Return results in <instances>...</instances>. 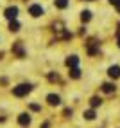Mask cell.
<instances>
[{
	"label": "cell",
	"instance_id": "1",
	"mask_svg": "<svg viewBox=\"0 0 120 128\" xmlns=\"http://www.w3.org/2000/svg\"><path fill=\"white\" fill-rule=\"evenodd\" d=\"M31 88H32L31 85H25V83H23V85H18V87H14L13 94H14L16 98H22V96H27V94L31 92Z\"/></svg>",
	"mask_w": 120,
	"mask_h": 128
},
{
	"label": "cell",
	"instance_id": "2",
	"mask_svg": "<svg viewBox=\"0 0 120 128\" xmlns=\"http://www.w3.org/2000/svg\"><path fill=\"white\" fill-rule=\"evenodd\" d=\"M29 13H31L32 16H41V14H43V7L38 6V4H34V6L29 7Z\"/></svg>",
	"mask_w": 120,
	"mask_h": 128
},
{
	"label": "cell",
	"instance_id": "3",
	"mask_svg": "<svg viewBox=\"0 0 120 128\" xmlns=\"http://www.w3.org/2000/svg\"><path fill=\"white\" fill-rule=\"evenodd\" d=\"M5 16H7V18H9V20H14L16 18V16H18V7H7V9H5Z\"/></svg>",
	"mask_w": 120,
	"mask_h": 128
},
{
	"label": "cell",
	"instance_id": "4",
	"mask_svg": "<svg viewBox=\"0 0 120 128\" xmlns=\"http://www.w3.org/2000/svg\"><path fill=\"white\" fill-rule=\"evenodd\" d=\"M18 123H20L22 126H29V124H31V117H29V114H20Z\"/></svg>",
	"mask_w": 120,
	"mask_h": 128
},
{
	"label": "cell",
	"instance_id": "5",
	"mask_svg": "<svg viewBox=\"0 0 120 128\" xmlns=\"http://www.w3.org/2000/svg\"><path fill=\"white\" fill-rule=\"evenodd\" d=\"M108 74L111 76V78H120V67H109V70H108Z\"/></svg>",
	"mask_w": 120,
	"mask_h": 128
},
{
	"label": "cell",
	"instance_id": "6",
	"mask_svg": "<svg viewBox=\"0 0 120 128\" xmlns=\"http://www.w3.org/2000/svg\"><path fill=\"white\" fill-rule=\"evenodd\" d=\"M77 63H79V60H77V56H70L66 60V65L70 67V69H74V67H77Z\"/></svg>",
	"mask_w": 120,
	"mask_h": 128
},
{
	"label": "cell",
	"instance_id": "7",
	"mask_svg": "<svg viewBox=\"0 0 120 128\" xmlns=\"http://www.w3.org/2000/svg\"><path fill=\"white\" fill-rule=\"evenodd\" d=\"M47 99H48V103H50V105H59V103H61L59 96H54V94H50V96H48Z\"/></svg>",
	"mask_w": 120,
	"mask_h": 128
},
{
	"label": "cell",
	"instance_id": "8",
	"mask_svg": "<svg viewBox=\"0 0 120 128\" xmlns=\"http://www.w3.org/2000/svg\"><path fill=\"white\" fill-rule=\"evenodd\" d=\"M102 90H104L106 94L115 92V85H111V83H104V85H102Z\"/></svg>",
	"mask_w": 120,
	"mask_h": 128
},
{
	"label": "cell",
	"instance_id": "9",
	"mask_svg": "<svg viewBox=\"0 0 120 128\" xmlns=\"http://www.w3.org/2000/svg\"><path fill=\"white\" fill-rule=\"evenodd\" d=\"M56 6L59 7V9H65V7L68 6V0H56Z\"/></svg>",
	"mask_w": 120,
	"mask_h": 128
},
{
	"label": "cell",
	"instance_id": "10",
	"mask_svg": "<svg viewBox=\"0 0 120 128\" xmlns=\"http://www.w3.org/2000/svg\"><path fill=\"white\" fill-rule=\"evenodd\" d=\"M9 29H11V31H18V29H20V24L16 22V20H11V24H9Z\"/></svg>",
	"mask_w": 120,
	"mask_h": 128
},
{
	"label": "cell",
	"instance_id": "11",
	"mask_svg": "<svg viewBox=\"0 0 120 128\" xmlns=\"http://www.w3.org/2000/svg\"><path fill=\"white\" fill-rule=\"evenodd\" d=\"M70 76H72V78H79V76H81V70L77 69V67H74V69H70Z\"/></svg>",
	"mask_w": 120,
	"mask_h": 128
},
{
	"label": "cell",
	"instance_id": "12",
	"mask_svg": "<svg viewBox=\"0 0 120 128\" xmlns=\"http://www.w3.org/2000/svg\"><path fill=\"white\" fill-rule=\"evenodd\" d=\"M81 18H82V22H88V20L91 18V13H90V11H84V13H82V16H81Z\"/></svg>",
	"mask_w": 120,
	"mask_h": 128
},
{
	"label": "cell",
	"instance_id": "13",
	"mask_svg": "<svg viewBox=\"0 0 120 128\" xmlns=\"http://www.w3.org/2000/svg\"><path fill=\"white\" fill-rule=\"evenodd\" d=\"M84 117H86V119H93V117H95V112H93V110H88V112L84 114Z\"/></svg>",
	"mask_w": 120,
	"mask_h": 128
},
{
	"label": "cell",
	"instance_id": "14",
	"mask_svg": "<svg viewBox=\"0 0 120 128\" xmlns=\"http://www.w3.org/2000/svg\"><path fill=\"white\" fill-rule=\"evenodd\" d=\"M99 105H100V99L99 98H93L91 99V106H99Z\"/></svg>",
	"mask_w": 120,
	"mask_h": 128
},
{
	"label": "cell",
	"instance_id": "15",
	"mask_svg": "<svg viewBox=\"0 0 120 128\" xmlns=\"http://www.w3.org/2000/svg\"><path fill=\"white\" fill-rule=\"evenodd\" d=\"M109 2L113 4V6H118V4H120V0H109Z\"/></svg>",
	"mask_w": 120,
	"mask_h": 128
},
{
	"label": "cell",
	"instance_id": "16",
	"mask_svg": "<svg viewBox=\"0 0 120 128\" xmlns=\"http://www.w3.org/2000/svg\"><path fill=\"white\" fill-rule=\"evenodd\" d=\"M117 11H118V13H120V4H118V6H117Z\"/></svg>",
	"mask_w": 120,
	"mask_h": 128
},
{
	"label": "cell",
	"instance_id": "17",
	"mask_svg": "<svg viewBox=\"0 0 120 128\" xmlns=\"http://www.w3.org/2000/svg\"><path fill=\"white\" fill-rule=\"evenodd\" d=\"M118 47H120V38H118Z\"/></svg>",
	"mask_w": 120,
	"mask_h": 128
}]
</instances>
